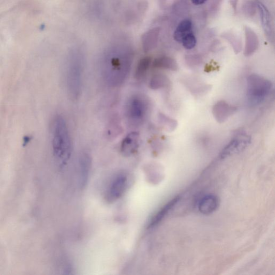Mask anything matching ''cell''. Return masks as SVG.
<instances>
[{"label":"cell","mask_w":275,"mask_h":275,"mask_svg":"<svg viewBox=\"0 0 275 275\" xmlns=\"http://www.w3.org/2000/svg\"><path fill=\"white\" fill-rule=\"evenodd\" d=\"M181 43L186 49L192 50L194 49L197 43L196 38L194 35V32L184 37Z\"/></svg>","instance_id":"obj_21"},{"label":"cell","mask_w":275,"mask_h":275,"mask_svg":"<svg viewBox=\"0 0 275 275\" xmlns=\"http://www.w3.org/2000/svg\"><path fill=\"white\" fill-rule=\"evenodd\" d=\"M208 0H191L192 3L196 6H200L204 4Z\"/></svg>","instance_id":"obj_22"},{"label":"cell","mask_w":275,"mask_h":275,"mask_svg":"<svg viewBox=\"0 0 275 275\" xmlns=\"http://www.w3.org/2000/svg\"><path fill=\"white\" fill-rule=\"evenodd\" d=\"M132 58L126 55H114L105 60L102 71L104 79L110 87H118L129 75Z\"/></svg>","instance_id":"obj_2"},{"label":"cell","mask_w":275,"mask_h":275,"mask_svg":"<svg viewBox=\"0 0 275 275\" xmlns=\"http://www.w3.org/2000/svg\"><path fill=\"white\" fill-rule=\"evenodd\" d=\"M153 66L155 68L173 71H176L178 70L176 61L174 59L168 57L156 58L153 62Z\"/></svg>","instance_id":"obj_16"},{"label":"cell","mask_w":275,"mask_h":275,"mask_svg":"<svg viewBox=\"0 0 275 275\" xmlns=\"http://www.w3.org/2000/svg\"><path fill=\"white\" fill-rule=\"evenodd\" d=\"M129 184L128 176L121 173L113 179L108 188L107 198L109 202H113L120 198L126 191Z\"/></svg>","instance_id":"obj_7"},{"label":"cell","mask_w":275,"mask_h":275,"mask_svg":"<svg viewBox=\"0 0 275 275\" xmlns=\"http://www.w3.org/2000/svg\"><path fill=\"white\" fill-rule=\"evenodd\" d=\"M158 33H159V30L154 29L150 32L149 34V37H146L145 39H149L144 40V47L146 51L151 50L155 47Z\"/></svg>","instance_id":"obj_19"},{"label":"cell","mask_w":275,"mask_h":275,"mask_svg":"<svg viewBox=\"0 0 275 275\" xmlns=\"http://www.w3.org/2000/svg\"><path fill=\"white\" fill-rule=\"evenodd\" d=\"M140 141V135L137 132H133L127 135L121 143L122 153L126 156H129L134 154L139 149Z\"/></svg>","instance_id":"obj_9"},{"label":"cell","mask_w":275,"mask_h":275,"mask_svg":"<svg viewBox=\"0 0 275 275\" xmlns=\"http://www.w3.org/2000/svg\"><path fill=\"white\" fill-rule=\"evenodd\" d=\"M169 82L168 78L163 74H155L151 79L150 87L154 90L160 89L167 87Z\"/></svg>","instance_id":"obj_17"},{"label":"cell","mask_w":275,"mask_h":275,"mask_svg":"<svg viewBox=\"0 0 275 275\" xmlns=\"http://www.w3.org/2000/svg\"><path fill=\"white\" fill-rule=\"evenodd\" d=\"M53 151L62 165L69 162L72 153V143L66 121L57 116L52 123L51 128Z\"/></svg>","instance_id":"obj_1"},{"label":"cell","mask_w":275,"mask_h":275,"mask_svg":"<svg viewBox=\"0 0 275 275\" xmlns=\"http://www.w3.org/2000/svg\"><path fill=\"white\" fill-rule=\"evenodd\" d=\"M159 120L167 130L169 131L175 130L178 125L177 121L169 118L168 116L163 113L160 114Z\"/></svg>","instance_id":"obj_20"},{"label":"cell","mask_w":275,"mask_h":275,"mask_svg":"<svg viewBox=\"0 0 275 275\" xmlns=\"http://www.w3.org/2000/svg\"><path fill=\"white\" fill-rule=\"evenodd\" d=\"M30 137L27 136H25V139L24 140L25 142L24 144H27L30 142Z\"/></svg>","instance_id":"obj_23"},{"label":"cell","mask_w":275,"mask_h":275,"mask_svg":"<svg viewBox=\"0 0 275 275\" xmlns=\"http://www.w3.org/2000/svg\"><path fill=\"white\" fill-rule=\"evenodd\" d=\"M246 46L244 55L246 57L252 55L258 49L259 40L256 34L250 29L246 30Z\"/></svg>","instance_id":"obj_15"},{"label":"cell","mask_w":275,"mask_h":275,"mask_svg":"<svg viewBox=\"0 0 275 275\" xmlns=\"http://www.w3.org/2000/svg\"><path fill=\"white\" fill-rule=\"evenodd\" d=\"M257 6L259 10L262 26L268 35L272 34V26L270 13L265 6L257 2Z\"/></svg>","instance_id":"obj_13"},{"label":"cell","mask_w":275,"mask_h":275,"mask_svg":"<svg viewBox=\"0 0 275 275\" xmlns=\"http://www.w3.org/2000/svg\"><path fill=\"white\" fill-rule=\"evenodd\" d=\"M180 197L177 196L169 201L151 219L148 228H153L157 226L165 218L169 212L175 207L178 203Z\"/></svg>","instance_id":"obj_11"},{"label":"cell","mask_w":275,"mask_h":275,"mask_svg":"<svg viewBox=\"0 0 275 275\" xmlns=\"http://www.w3.org/2000/svg\"><path fill=\"white\" fill-rule=\"evenodd\" d=\"M247 98L249 105L255 106L261 103L270 94L271 82L257 74H251L247 79Z\"/></svg>","instance_id":"obj_3"},{"label":"cell","mask_w":275,"mask_h":275,"mask_svg":"<svg viewBox=\"0 0 275 275\" xmlns=\"http://www.w3.org/2000/svg\"><path fill=\"white\" fill-rule=\"evenodd\" d=\"M193 33V24L189 19H184L177 26L174 34V38L178 43L188 34Z\"/></svg>","instance_id":"obj_14"},{"label":"cell","mask_w":275,"mask_h":275,"mask_svg":"<svg viewBox=\"0 0 275 275\" xmlns=\"http://www.w3.org/2000/svg\"><path fill=\"white\" fill-rule=\"evenodd\" d=\"M147 111L148 104L146 101L139 95L131 97L126 105V119L133 126H139L144 122Z\"/></svg>","instance_id":"obj_5"},{"label":"cell","mask_w":275,"mask_h":275,"mask_svg":"<svg viewBox=\"0 0 275 275\" xmlns=\"http://www.w3.org/2000/svg\"><path fill=\"white\" fill-rule=\"evenodd\" d=\"M152 60L150 57H145L141 59L138 63L135 71V77L136 79L141 80L146 75L151 65Z\"/></svg>","instance_id":"obj_18"},{"label":"cell","mask_w":275,"mask_h":275,"mask_svg":"<svg viewBox=\"0 0 275 275\" xmlns=\"http://www.w3.org/2000/svg\"><path fill=\"white\" fill-rule=\"evenodd\" d=\"M219 205L218 198L214 195H208L200 199L198 203V210L200 213L208 215L213 214Z\"/></svg>","instance_id":"obj_12"},{"label":"cell","mask_w":275,"mask_h":275,"mask_svg":"<svg viewBox=\"0 0 275 275\" xmlns=\"http://www.w3.org/2000/svg\"><path fill=\"white\" fill-rule=\"evenodd\" d=\"M66 71L68 90L70 96L76 99L82 89L83 67L81 60L79 58L72 59Z\"/></svg>","instance_id":"obj_4"},{"label":"cell","mask_w":275,"mask_h":275,"mask_svg":"<svg viewBox=\"0 0 275 275\" xmlns=\"http://www.w3.org/2000/svg\"><path fill=\"white\" fill-rule=\"evenodd\" d=\"M237 108L225 101L217 102L213 108V114L216 121L219 123L226 122L237 111Z\"/></svg>","instance_id":"obj_8"},{"label":"cell","mask_w":275,"mask_h":275,"mask_svg":"<svg viewBox=\"0 0 275 275\" xmlns=\"http://www.w3.org/2000/svg\"><path fill=\"white\" fill-rule=\"evenodd\" d=\"M250 142L251 138L249 135L242 131L238 132L221 151L219 158L224 159L244 151L250 144Z\"/></svg>","instance_id":"obj_6"},{"label":"cell","mask_w":275,"mask_h":275,"mask_svg":"<svg viewBox=\"0 0 275 275\" xmlns=\"http://www.w3.org/2000/svg\"><path fill=\"white\" fill-rule=\"evenodd\" d=\"M91 167L90 156L87 153L82 154L79 158V181L81 188L85 187L88 183Z\"/></svg>","instance_id":"obj_10"}]
</instances>
